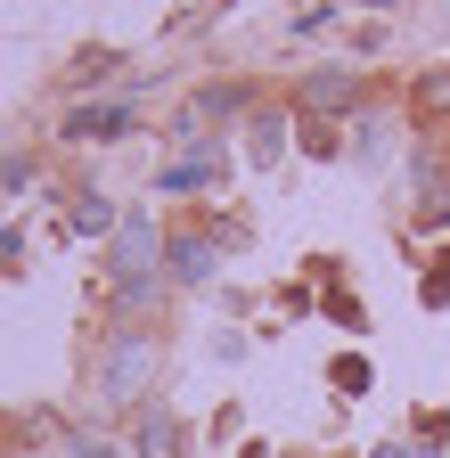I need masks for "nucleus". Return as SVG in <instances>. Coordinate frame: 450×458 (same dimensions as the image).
Segmentation results:
<instances>
[{
	"label": "nucleus",
	"mask_w": 450,
	"mask_h": 458,
	"mask_svg": "<svg viewBox=\"0 0 450 458\" xmlns=\"http://www.w3.org/2000/svg\"><path fill=\"white\" fill-rule=\"evenodd\" d=\"M140 458H181V418L173 410H148L140 418Z\"/></svg>",
	"instance_id": "423d86ee"
},
{
	"label": "nucleus",
	"mask_w": 450,
	"mask_h": 458,
	"mask_svg": "<svg viewBox=\"0 0 450 458\" xmlns=\"http://www.w3.org/2000/svg\"><path fill=\"white\" fill-rule=\"evenodd\" d=\"M164 270H173L181 286H205V278H213V238H181V246H164Z\"/></svg>",
	"instance_id": "20e7f679"
},
{
	"label": "nucleus",
	"mask_w": 450,
	"mask_h": 458,
	"mask_svg": "<svg viewBox=\"0 0 450 458\" xmlns=\"http://www.w3.org/2000/svg\"><path fill=\"white\" fill-rule=\"evenodd\" d=\"M74 458H132L123 442H98V434H74Z\"/></svg>",
	"instance_id": "9b49d317"
},
{
	"label": "nucleus",
	"mask_w": 450,
	"mask_h": 458,
	"mask_svg": "<svg viewBox=\"0 0 450 458\" xmlns=\"http://www.w3.org/2000/svg\"><path fill=\"white\" fill-rule=\"evenodd\" d=\"M148 369H156V344H148V335H123L115 352H106V369H98V393H106V401H132V393L148 385Z\"/></svg>",
	"instance_id": "f03ea898"
},
{
	"label": "nucleus",
	"mask_w": 450,
	"mask_h": 458,
	"mask_svg": "<svg viewBox=\"0 0 450 458\" xmlns=\"http://www.w3.org/2000/svg\"><path fill=\"white\" fill-rule=\"evenodd\" d=\"M156 254H164L156 246V221L148 213H123L115 221V246H106V270H115V295L123 303H140L148 286H156Z\"/></svg>",
	"instance_id": "f257e3e1"
},
{
	"label": "nucleus",
	"mask_w": 450,
	"mask_h": 458,
	"mask_svg": "<svg viewBox=\"0 0 450 458\" xmlns=\"http://www.w3.org/2000/svg\"><path fill=\"white\" fill-rule=\"evenodd\" d=\"M132 131V106L115 98V106H82L74 123H66V140H123Z\"/></svg>",
	"instance_id": "39448f33"
},
{
	"label": "nucleus",
	"mask_w": 450,
	"mask_h": 458,
	"mask_svg": "<svg viewBox=\"0 0 450 458\" xmlns=\"http://www.w3.org/2000/svg\"><path fill=\"white\" fill-rule=\"evenodd\" d=\"M402 458H450V450H434V442H402Z\"/></svg>",
	"instance_id": "f8f14e48"
},
{
	"label": "nucleus",
	"mask_w": 450,
	"mask_h": 458,
	"mask_svg": "<svg viewBox=\"0 0 450 458\" xmlns=\"http://www.w3.org/2000/svg\"><path fill=\"white\" fill-rule=\"evenodd\" d=\"M426 106H450V82H426Z\"/></svg>",
	"instance_id": "ddd939ff"
},
{
	"label": "nucleus",
	"mask_w": 450,
	"mask_h": 458,
	"mask_svg": "<svg viewBox=\"0 0 450 458\" xmlns=\"http://www.w3.org/2000/svg\"><path fill=\"white\" fill-rule=\"evenodd\" d=\"M335 393H369V360H335Z\"/></svg>",
	"instance_id": "9d476101"
},
{
	"label": "nucleus",
	"mask_w": 450,
	"mask_h": 458,
	"mask_svg": "<svg viewBox=\"0 0 450 458\" xmlns=\"http://www.w3.org/2000/svg\"><path fill=\"white\" fill-rule=\"evenodd\" d=\"M344 98H352L344 74H319V82H311V106H344Z\"/></svg>",
	"instance_id": "1a4fd4ad"
},
{
	"label": "nucleus",
	"mask_w": 450,
	"mask_h": 458,
	"mask_svg": "<svg viewBox=\"0 0 450 458\" xmlns=\"http://www.w3.org/2000/svg\"><path fill=\"white\" fill-rule=\"evenodd\" d=\"M74 229H115V205H106V197H82L74 205Z\"/></svg>",
	"instance_id": "6e6552de"
},
{
	"label": "nucleus",
	"mask_w": 450,
	"mask_h": 458,
	"mask_svg": "<svg viewBox=\"0 0 450 458\" xmlns=\"http://www.w3.org/2000/svg\"><path fill=\"white\" fill-rule=\"evenodd\" d=\"M205 181H221V156H213V148H189L181 164H164V181H156V189H173V197H197Z\"/></svg>",
	"instance_id": "7ed1b4c3"
},
{
	"label": "nucleus",
	"mask_w": 450,
	"mask_h": 458,
	"mask_svg": "<svg viewBox=\"0 0 450 458\" xmlns=\"http://www.w3.org/2000/svg\"><path fill=\"white\" fill-rule=\"evenodd\" d=\"M278 148H287V131H278V114H262L254 123V164H278Z\"/></svg>",
	"instance_id": "0eeeda50"
}]
</instances>
